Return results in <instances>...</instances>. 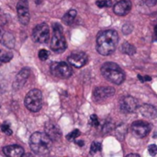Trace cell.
Here are the masks:
<instances>
[{
    "instance_id": "6da1fadb",
    "label": "cell",
    "mask_w": 157,
    "mask_h": 157,
    "mask_svg": "<svg viewBox=\"0 0 157 157\" xmlns=\"http://www.w3.org/2000/svg\"><path fill=\"white\" fill-rule=\"evenodd\" d=\"M118 43L119 35L116 31H103L97 37V50L102 56H109L116 50Z\"/></svg>"
},
{
    "instance_id": "7a4b0ae2",
    "label": "cell",
    "mask_w": 157,
    "mask_h": 157,
    "mask_svg": "<svg viewBox=\"0 0 157 157\" xmlns=\"http://www.w3.org/2000/svg\"><path fill=\"white\" fill-rule=\"evenodd\" d=\"M52 145V141L45 132H35L29 138V146L37 155L48 154Z\"/></svg>"
},
{
    "instance_id": "3957f363",
    "label": "cell",
    "mask_w": 157,
    "mask_h": 157,
    "mask_svg": "<svg viewBox=\"0 0 157 157\" xmlns=\"http://www.w3.org/2000/svg\"><path fill=\"white\" fill-rule=\"evenodd\" d=\"M101 73L105 79L113 82L114 84L120 85L125 80V74L121 67L113 62H107L101 67Z\"/></svg>"
},
{
    "instance_id": "277c9868",
    "label": "cell",
    "mask_w": 157,
    "mask_h": 157,
    "mask_svg": "<svg viewBox=\"0 0 157 157\" xmlns=\"http://www.w3.org/2000/svg\"><path fill=\"white\" fill-rule=\"evenodd\" d=\"M52 31L53 33L50 42V47L55 53H63L66 49L67 43L63 34L62 26L58 23H54L52 25Z\"/></svg>"
},
{
    "instance_id": "5b68a950",
    "label": "cell",
    "mask_w": 157,
    "mask_h": 157,
    "mask_svg": "<svg viewBox=\"0 0 157 157\" xmlns=\"http://www.w3.org/2000/svg\"><path fill=\"white\" fill-rule=\"evenodd\" d=\"M42 93L38 89L29 91L25 97V105L30 112H38L42 107Z\"/></svg>"
},
{
    "instance_id": "8992f818",
    "label": "cell",
    "mask_w": 157,
    "mask_h": 157,
    "mask_svg": "<svg viewBox=\"0 0 157 157\" xmlns=\"http://www.w3.org/2000/svg\"><path fill=\"white\" fill-rule=\"evenodd\" d=\"M51 72L55 77L61 79H67L71 77V75L73 74V69L68 63L61 61L53 62L51 65Z\"/></svg>"
},
{
    "instance_id": "52a82bcc",
    "label": "cell",
    "mask_w": 157,
    "mask_h": 157,
    "mask_svg": "<svg viewBox=\"0 0 157 157\" xmlns=\"http://www.w3.org/2000/svg\"><path fill=\"white\" fill-rule=\"evenodd\" d=\"M50 28L46 23H40L37 25L32 31V39L36 43H43L49 40Z\"/></svg>"
},
{
    "instance_id": "ba28073f",
    "label": "cell",
    "mask_w": 157,
    "mask_h": 157,
    "mask_svg": "<svg viewBox=\"0 0 157 157\" xmlns=\"http://www.w3.org/2000/svg\"><path fill=\"white\" fill-rule=\"evenodd\" d=\"M151 129H152L151 124L143 120L135 121L132 125V133L139 138H144L145 136H147L151 131Z\"/></svg>"
},
{
    "instance_id": "9c48e42d",
    "label": "cell",
    "mask_w": 157,
    "mask_h": 157,
    "mask_svg": "<svg viewBox=\"0 0 157 157\" xmlns=\"http://www.w3.org/2000/svg\"><path fill=\"white\" fill-rule=\"evenodd\" d=\"M17 11L19 22L23 25H27L30 19L28 0H19L17 5Z\"/></svg>"
},
{
    "instance_id": "30bf717a",
    "label": "cell",
    "mask_w": 157,
    "mask_h": 157,
    "mask_svg": "<svg viewBox=\"0 0 157 157\" xmlns=\"http://www.w3.org/2000/svg\"><path fill=\"white\" fill-rule=\"evenodd\" d=\"M87 61H88V56H86V54H85L83 52L73 53L68 57L69 64L77 68L84 67L87 63Z\"/></svg>"
},
{
    "instance_id": "8fae6325",
    "label": "cell",
    "mask_w": 157,
    "mask_h": 157,
    "mask_svg": "<svg viewBox=\"0 0 157 157\" xmlns=\"http://www.w3.org/2000/svg\"><path fill=\"white\" fill-rule=\"evenodd\" d=\"M138 109V103L137 101L132 96L124 97L121 102V110L125 114L133 113Z\"/></svg>"
},
{
    "instance_id": "7c38bea8",
    "label": "cell",
    "mask_w": 157,
    "mask_h": 157,
    "mask_svg": "<svg viewBox=\"0 0 157 157\" xmlns=\"http://www.w3.org/2000/svg\"><path fill=\"white\" fill-rule=\"evenodd\" d=\"M116 1L117 2L113 7V11L115 14L119 16H125L131 11L132 8L131 0H116Z\"/></svg>"
},
{
    "instance_id": "4fadbf2b",
    "label": "cell",
    "mask_w": 157,
    "mask_h": 157,
    "mask_svg": "<svg viewBox=\"0 0 157 157\" xmlns=\"http://www.w3.org/2000/svg\"><path fill=\"white\" fill-rule=\"evenodd\" d=\"M115 90L112 87H98L94 91V98L96 101H102L114 95Z\"/></svg>"
},
{
    "instance_id": "5bb4252c",
    "label": "cell",
    "mask_w": 157,
    "mask_h": 157,
    "mask_svg": "<svg viewBox=\"0 0 157 157\" xmlns=\"http://www.w3.org/2000/svg\"><path fill=\"white\" fill-rule=\"evenodd\" d=\"M29 74H30V70L28 68H22L17 75L15 81H14V83H13V88L15 90H18L20 89L21 87L24 86L25 82L27 81V80L29 79Z\"/></svg>"
},
{
    "instance_id": "9a60e30c",
    "label": "cell",
    "mask_w": 157,
    "mask_h": 157,
    "mask_svg": "<svg viewBox=\"0 0 157 157\" xmlns=\"http://www.w3.org/2000/svg\"><path fill=\"white\" fill-rule=\"evenodd\" d=\"M45 133L50 137L52 141H58L61 138V130L59 127L52 123V122H48L45 125Z\"/></svg>"
},
{
    "instance_id": "2e32d148",
    "label": "cell",
    "mask_w": 157,
    "mask_h": 157,
    "mask_svg": "<svg viewBox=\"0 0 157 157\" xmlns=\"http://www.w3.org/2000/svg\"><path fill=\"white\" fill-rule=\"evenodd\" d=\"M3 152L6 157H22V155H24L23 148L17 144L7 145L4 147Z\"/></svg>"
},
{
    "instance_id": "e0dca14e",
    "label": "cell",
    "mask_w": 157,
    "mask_h": 157,
    "mask_svg": "<svg viewBox=\"0 0 157 157\" xmlns=\"http://www.w3.org/2000/svg\"><path fill=\"white\" fill-rule=\"evenodd\" d=\"M139 112L146 118L154 119L157 117V109L151 105H143L139 107Z\"/></svg>"
},
{
    "instance_id": "ac0fdd59",
    "label": "cell",
    "mask_w": 157,
    "mask_h": 157,
    "mask_svg": "<svg viewBox=\"0 0 157 157\" xmlns=\"http://www.w3.org/2000/svg\"><path fill=\"white\" fill-rule=\"evenodd\" d=\"M0 42L8 48H13L15 46V38L10 32H4L0 34Z\"/></svg>"
},
{
    "instance_id": "d6986e66",
    "label": "cell",
    "mask_w": 157,
    "mask_h": 157,
    "mask_svg": "<svg viewBox=\"0 0 157 157\" xmlns=\"http://www.w3.org/2000/svg\"><path fill=\"white\" fill-rule=\"evenodd\" d=\"M76 10H75V9H70V10H68L65 14H64V16L63 17V22L64 23V24H66V25H70L73 21H74V19H75V17H76Z\"/></svg>"
},
{
    "instance_id": "ffe728a7",
    "label": "cell",
    "mask_w": 157,
    "mask_h": 157,
    "mask_svg": "<svg viewBox=\"0 0 157 157\" xmlns=\"http://www.w3.org/2000/svg\"><path fill=\"white\" fill-rule=\"evenodd\" d=\"M121 51L129 56H133L136 53V48L129 43H124L121 46Z\"/></svg>"
},
{
    "instance_id": "44dd1931",
    "label": "cell",
    "mask_w": 157,
    "mask_h": 157,
    "mask_svg": "<svg viewBox=\"0 0 157 157\" xmlns=\"http://www.w3.org/2000/svg\"><path fill=\"white\" fill-rule=\"evenodd\" d=\"M100 150H101V143H98V142H94L91 144V147H90V154L95 155L96 153H98Z\"/></svg>"
},
{
    "instance_id": "7402d4cb",
    "label": "cell",
    "mask_w": 157,
    "mask_h": 157,
    "mask_svg": "<svg viewBox=\"0 0 157 157\" xmlns=\"http://www.w3.org/2000/svg\"><path fill=\"white\" fill-rule=\"evenodd\" d=\"M96 5L98 7H107V6H112V1L111 0H98L96 2Z\"/></svg>"
},
{
    "instance_id": "603a6c76",
    "label": "cell",
    "mask_w": 157,
    "mask_h": 157,
    "mask_svg": "<svg viewBox=\"0 0 157 157\" xmlns=\"http://www.w3.org/2000/svg\"><path fill=\"white\" fill-rule=\"evenodd\" d=\"M13 57V55L11 53H4L0 55V61L2 63H7L9 62Z\"/></svg>"
},
{
    "instance_id": "cb8c5ba5",
    "label": "cell",
    "mask_w": 157,
    "mask_h": 157,
    "mask_svg": "<svg viewBox=\"0 0 157 157\" xmlns=\"http://www.w3.org/2000/svg\"><path fill=\"white\" fill-rule=\"evenodd\" d=\"M80 131L78 130H74L72 132H70L67 136H66V139L68 140V141H74V140H75L77 137H79L80 136Z\"/></svg>"
},
{
    "instance_id": "d4e9b609",
    "label": "cell",
    "mask_w": 157,
    "mask_h": 157,
    "mask_svg": "<svg viewBox=\"0 0 157 157\" xmlns=\"http://www.w3.org/2000/svg\"><path fill=\"white\" fill-rule=\"evenodd\" d=\"M1 130L6 135H11L12 134V130H11V129H10V127H9V125L7 123H4V124L1 125Z\"/></svg>"
},
{
    "instance_id": "484cf974",
    "label": "cell",
    "mask_w": 157,
    "mask_h": 157,
    "mask_svg": "<svg viewBox=\"0 0 157 157\" xmlns=\"http://www.w3.org/2000/svg\"><path fill=\"white\" fill-rule=\"evenodd\" d=\"M39 58L40 60H46L49 57V52L45 49H41L39 51Z\"/></svg>"
},
{
    "instance_id": "4316f807",
    "label": "cell",
    "mask_w": 157,
    "mask_h": 157,
    "mask_svg": "<svg viewBox=\"0 0 157 157\" xmlns=\"http://www.w3.org/2000/svg\"><path fill=\"white\" fill-rule=\"evenodd\" d=\"M148 152L151 156H155L157 155V145L155 144H151L148 147Z\"/></svg>"
},
{
    "instance_id": "83f0119b",
    "label": "cell",
    "mask_w": 157,
    "mask_h": 157,
    "mask_svg": "<svg viewBox=\"0 0 157 157\" xmlns=\"http://www.w3.org/2000/svg\"><path fill=\"white\" fill-rule=\"evenodd\" d=\"M133 27L130 24V23H126L123 27H122V31L124 34H129L132 31Z\"/></svg>"
},
{
    "instance_id": "f1b7e54d",
    "label": "cell",
    "mask_w": 157,
    "mask_h": 157,
    "mask_svg": "<svg viewBox=\"0 0 157 157\" xmlns=\"http://www.w3.org/2000/svg\"><path fill=\"white\" fill-rule=\"evenodd\" d=\"M90 122H91V125L94 126V127L99 126V120H98V117L96 115H92L90 117Z\"/></svg>"
},
{
    "instance_id": "f546056e",
    "label": "cell",
    "mask_w": 157,
    "mask_h": 157,
    "mask_svg": "<svg viewBox=\"0 0 157 157\" xmlns=\"http://www.w3.org/2000/svg\"><path fill=\"white\" fill-rule=\"evenodd\" d=\"M113 129H114V125H113L112 123H109V122L106 123V124L104 125V127H103L104 132H109V131H111Z\"/></svg>"
},
{
    "instance_id": "4dcf8cb0",
    "label": "cell",
    "mask_w": 157,
    "mask_h": 157,
    "mask_svg": "<svg viewBox=\"0 0 157 157\" xmlns=\"http://www.w3.org/2000/svg\"><path fill=\"white\" fill-rule=\"evenodd\" d=\"M157 0H146V5L148 6H154L155 5H156Z\"/></svg>"
},
{
    "instance_id": "1f68e13d",
    "label": "cell",
    "mask_w": 157,
    "mask_h": 157,
    "mask_svg": "<svg viewBox=\"0 0 157 157\" xmlns=\"http://www.w3.org/2000/svg\"><path fill=\"white\" fill-rule=\"evenodd\" d=\"M126 157H141L139 155H137V154H130V155H128Z\"/></svg>"
},
{
    "instance_id": "d6a6232c",
    "label": "cell",
    "mask_w": 157,
    "mask_h": 157,
    "mask_svg": "<svg viewBox=\"0 0 157 157\" xmlns=\"http://www.w3.org/2000/svg\"><path fill=\"white\" fill-rule=\"evenodd\" d=\"M22 157H34V156H33L31 154H29H29H24V155H22Z\"/></svg>"
},
{
    "instance_id": "836d02e7",
    "label": "cell",
    "mask_w": 157,
    "mask_h": 157,
    "mask_svg": "<svg viewBox=\"0 0 157 157\" xmlns=\"http://www.w3.org/2000/svg\"><path fill=\"white\" fill-rule=\"evenodd\" d=\"M138 78H139V80H140L142 82H144V77H142L141 75H138Z\"/></svg>"
},
{
    "instance_id": "e575fe53",
    "label": "cell",
    "mask_w": 157,
    "mask_h": 157,
    "mask_svg": "<svg viewBox=\"0 0 157 157\" xmlns=\"http://www.w3.org/2000/svg\"><path fill=\"white\" fill-rule=\"evenodd\" d=\"M151 80H152L151 77H148V76H145V77H144V81H151Z\"/></svg>"
},
{
    "instance_id": "d590c367",
    "label": "cell",
    "mask_w": 157,
    "mask_h": 157,
    "mask_svg": "<svg viewBox=\"0 0 157 157\" xmlns=\"http://www.w3.org/2000/svg\"><path fill=\"white\" fill-rule=\"evenodd\" d=\"M76 143L79 145V146H84V142L83 141H79V142H76Z\"/></svg>"
},
{
    "instance_id": "8d00e7d4",
    "label": "cell",
    "mask_w": 157,
    "mask_h": 157,
    "mask_svg": "<svg viewBox=\"0 0 157 157\" xmlns=\"http://www.w3.org/2000/svg\"><path fill=\"white\" fill-rule=\"evenodd\" d=\"M155 35H156L157 37V25L155 27Z\"/></svg>"
},
{
    "instance_id": "74e56055",
    "label": "cell",
    "mask_w": 157,
    "mask_h": 157,
    "mask_svg": "<svg viewBox=\"0 0 157 157\" xmlns=\"http://www.w3.org/2000/svg\"><path fill=\"white\" fill-rule=\"evenodd\" d=\"M154 138H157V131L154 134Z\"/></svg>"
},
{
    "instance_id": "f35d334b",
    "label": "cell",
    "mask_w": 157,
    "mask_h": 157,
    "mask_svg": "<svg viewBox=\"0 0 157 157\" xmlns=\"http://www.w3.org/2000/svg\"><path fill=\"white\" fill-rule=\"evenodd\" d=\"M1 63H2V62H1V61H0V65H1Z\"/></svg>"
},
{
    "instance_id": "ab89813d",
    "label": "cell",
    "mask_w": 157,
    "mask_h": 157,
    "mask_svg": "<svg viewBox=\"0 0 157 157\" xmlns=\"http://www.w3.org/2000/svg\"><path fill=\"white\" fill-rule=\"evenodd\" d=\"M0 55H1V51H0Z\"/></svg>"
}]
</instances>
